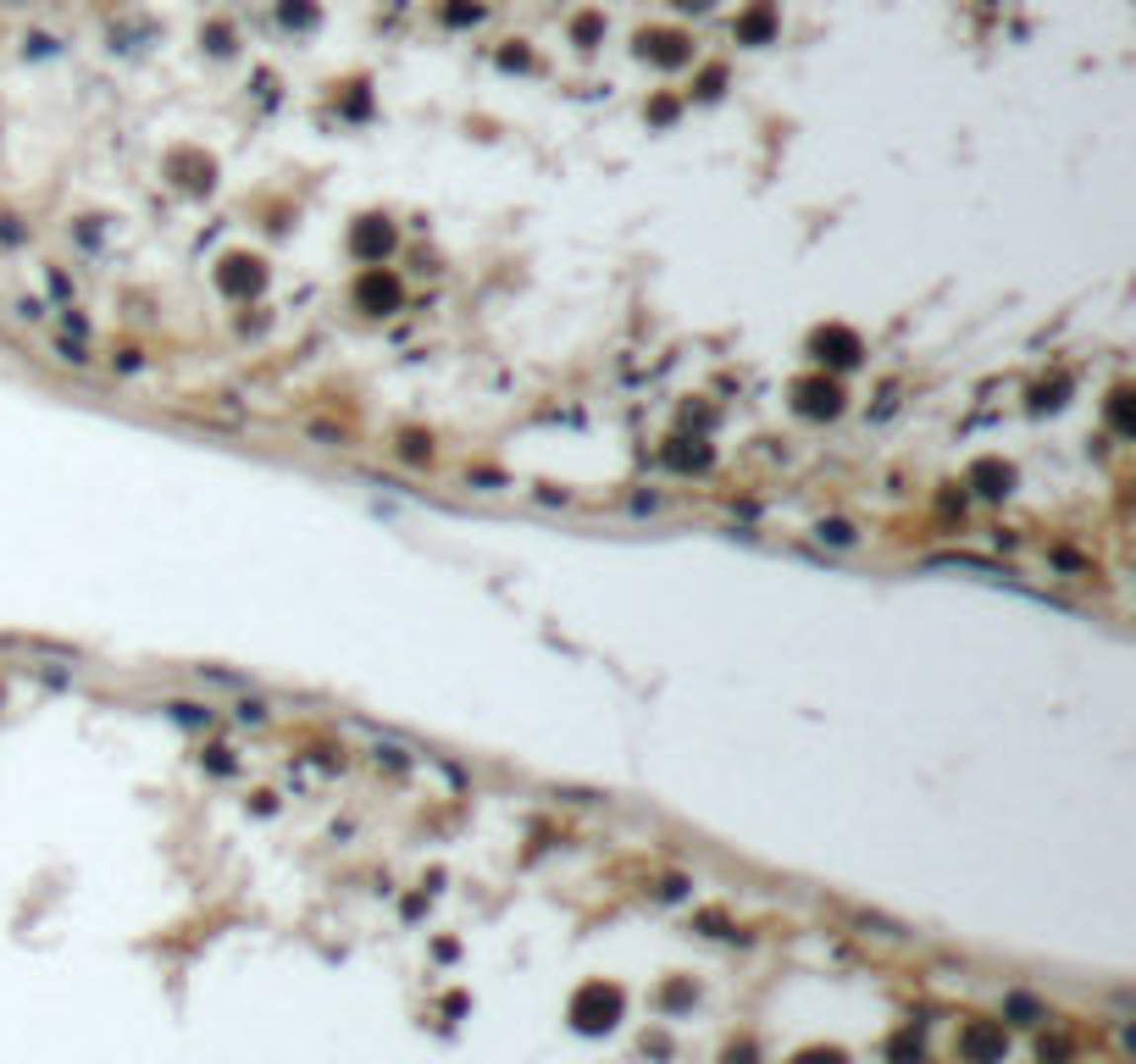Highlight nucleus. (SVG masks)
<instances>
[{
    "label": "nucleus",
    "instance_id": "nucleus-1",
    "mask_svg": "<svg viewBox=\"0 0 1136 1064\" xmlns=\"http://www.w3.org/2000/svg\"><path fill=\"white\" fill-rule=\"evenodd\" d=\"M576 1025L582 1031H604V1025H616V1015H621V998L616 993H604V987H588V993L576 998Z\"/></svg>",
    "mask_w": 1136,
    "mask_h": 1064
},
{
    "label": "nucleus",
    "instance_id": "nucleus-2",
    "mask_svg": "<svg viewBox=\"0 0 1136 1064\" xmlns=\"http://www.w3.org/2000/svg\"><path fill=\"white\" fill-rule=\"evenodd\" d=\"M959 1048H965V1059H976V1064H993V1059H1004V1031L998 1025H970L965 1036H959Z\"/></svg>",
    "mask_w": 1136,
    "mask_h": 1064
},
{
    "label": "nucleus",
    "instance_id": "nucleus-3",
    "mask_svg": "<svg viewBox=\"0 0 1136 1064\" xmlns=\"http://www.w3.org/2000/svg\"><path fill=\"white\" fill-rule=\"evenodd\" d=\"M799 1064H842V1053L837 1048H815V1053H804Z\"/></svg>",
    "mask_w": 1136,
    "mask_h": 1064
},
{
    "label": "nucleus",
    "instance_id": "nucleus-4",
    "mask_svg": "<svg viewBox=\"0 0 1136 1064\" xmlns=\"http://www.w3.org/2000/svg\"><path fill=\"white\" fill-rule=\"evenodd\" d=\"M727 1064H754V1053H748V1048H732V1053H727Z\"/></svg>",
    "mask_w": 1136,
    "mask_h": 1064
}]
</instances>
